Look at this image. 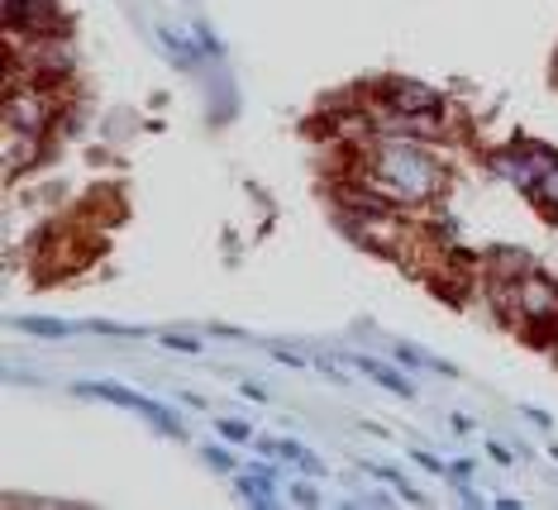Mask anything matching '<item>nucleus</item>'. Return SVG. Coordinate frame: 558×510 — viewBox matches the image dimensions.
I'll return each instance as SVG.
<instances>
[{
	"mask_svg": "<svg viewBox=\"0 0 558 510\" xmlns=\"http://www.w3.org/2000/svg\"><path fill=\"white\" fill-rule=\"evenodd\" d=\"M367 186H377L383 196H397V201H425L429 191L439 186V168L425 158L421 148H383L373 158V172H367Z\"/></svg>",
	"mask_w": 558,
	"mask_h": 510,
	"instance_id": "obj_1",
	"label": "nucleus"
},
{
	"mask_svg": "<svg viewBox=\"0 0 558 510\" xmlns=\"http://www.w3.org/2000/svg\"><path fill=\"white\" fill-rule=\"evenodd\" d=\"M82 391H92V397H106V401H116V405H124V411H138L148 420V425H158V429H168V435L177 439L182 435V425L162 411V405H154V401H144L138 391H124V387H106V381H96V387H82Z\"/></svg>",
	"mask_w": 558,
	"mask_h": 510,
	"instance_id": "obj_2",
	"label": "nucleus"
},
{
	"mask_svg": "<svg viewBox=\"0 0 558 510\" xmlns=\"http://www.w3.org/2000/svg\"><path fill=\"white\" fill-rule=\"evenodd\" d=\"M515 301L530 320H558V287L544 282V277H525L515 291Z\"/></svg>",
	"mask_w": 558,
	"mask_h": 510,
	"instance_id": "obj_3",
	"label": "nucleus"
},
{
	"mask_svg": "<svg viewBox=\"0 0 558 510\" xmlns=\"http://www.w3.org/2000/svg\"><path fill=\"white\" fill-rule=\"evenodd\" d=\"M383 100L397 114H429L439 106V96L429 92V86H421V82H387L383 86Z\"/></svg>",
	"mask_w": 558,
	"mask_h": 510,
	"instance_id": "obj_4",
	"label": "nucleus"
},
{
	"mask_svg": "<svg viewBox=\"0 0 558 510\" xmlns=\"http://www.w3.org/2000/svg\"><path fill=\"white\" fill-rule=\"evenodd\" d=\"M10 120H15L24 134H44L48 120H53V106H48L44 92H20L10 100Z\"/></svg>",
	"mask_w": 558,
	"mask_h": 510,
	"instance_id": "obj_5",
	"label": "nucleus"
},
{
	"mask_svg": "<svg viewBox=\"0 0 558 510\" xmlns=\"http://www.w3.org/2000/svg\"><path fill=\"white\" fill-rule=\"evenodd\" d=\"M53 5L48 0H5V24L15 29H53Z\"/></svg>",
	"mask_w": 558,
	"mask_h": 510,
	"instance_id": "obj_6",
	"label": "nucleus"
},
{
	"mask_svg": "<svg viewBox=\"0 0 558 510\" xmlns=\"http://www.w3.org/2000/svg\"><path fill=\"white\" fill-rule=\"evenodd\" d=\"M353 367H359V373H367L373 381H383V387H387V391H397V397H411V381H405L401 373H391V367L373 363V359H353Z\"/></svg>",
	"mask_w": 558,
	"mask_h": 510,
	"instance_id": "obj_7",
	"label": "nucleus"
},
{
	"mask_svg": "<svg viewBox=\"0 0 558 510\" xmlns=\"http://www.w3.org/2000/svg\"><path fill=\"white\" fill-rule=\"evenodd\" d=\"M20 329H29V335H48V339H62V335H72L62 320H34V315H24Z\"/></svg>",
	"mask_w": 558,
	"mask_h": 510,
	"instance_id": "obj_8",
	"label": "nucleus"
},
{
	"mask_svg": "<svg viewBox=\"0 0 558 510\" xmlns=\"http://www.w3.org/2000/svg\"><path fill=\"white\" fill-rule=\"evenodd\" d=\"M239 491L248 496V501H272L277 487H268V477H239Z\"/></svg>",
	"mask_w": 558,
	"mask_h": 510,
	"instance_id": "obj_9",
	"label": "nucleus"
},
{
	"mask_svg": "<svg viewBox=\"0 0 558 510\" xmlns=\"http://www.w3.org/2000/svg\"><path fill=\"white\" fill-rule=\"evenodd\" d=\"M539 196L549 201V206H558V162H549V168H544V177H539Z\"/></svg>",
	"mask_w": 558,
	"mask_h": 510,
	"instance_id": "obj_10",
	"label": "nucleus"
},
{
	"mask_svg": "<svg viewBox=\"0 0 558 510\" xmlns=\"http://www.w3.org/2000/svg\"><path fill=\"white\" fill-rule=\"evenodd\" d=\"M220 435L234 439V444H244L248 439V425H244V420H220Z\"/></svg>",
	"mask_w": 558,
	"mask_h": 510,
	"instance_id": "obj_11",
	"label": "nucleus"
}]
</instances>
